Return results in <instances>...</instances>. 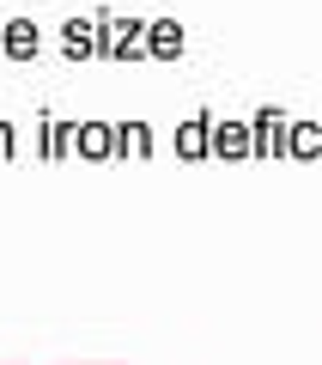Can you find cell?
<instances>
[{"mask_svg": "<svg viewBox=\"0 0 322 365\" xmlns=\"http://www.w3.org/2000/svg\"><path fill=\"white\" fill-rule=\"evenodd\" d=\"M249 140H256V153H268V146H280V110H256V122H249Z\"/></svg>", "mask_w": 322, "mask_h": 365, "instance_id": "6da1fadb", "label": "cell"}, {"mask_svg": "<svg viewBox=\"0 0 322 365\" xmlns=\"http://www.w3.org/2000/svg\"><path fill=\"white\" fill-rule=\"evenodd\" d=\"M213 146H219V153H256V140H249V128H244V122L219 128V134H213Z\"/></svg>", "mask_w": 322, "mask_h": 365, "instance_id": "7a4b0ae2", "label": "cell"}, {"mask_svg": "<svg viewBox=\"0 0 322 365\" xmlns=\"http://www.w3.org/2000/svg\"><path fill=\"white\" fill-rule=\"evenodd\" d=\"M152 49H182V31H170V25H158V31H152Z\"/></svg>", "mask_w": 322, "mask_h": 365, "instance_id": "3957f363", "label": "cell"}, {"mask_svg": "<svg viewBox=\"0 0 322 365\" xmlns=\"http://www.w3.org/2000/svg\"><path fill=\"white\" fill-rule=\"evenodd\" d=\"M292 153H316V128H310V122L292 134Z\"/></svg>", "mask_w": 322, "mask_h": 365, "instance_id": "277c9868", "label": "cell"}, {"mask_svg": "<svg viewBox=\"0 0 322 365\" xmlns=\"http://www.w3.org/2000/svg\"><path fill=\"white\" fill-rule=\"evenodd\" d=\"M67 365H122V359H67Z\"/></svg>", "mask_w": 322, "mask_h": 365, "instance_id": "5b68a950", "label": "cell"}, {"mask_svg": "<svg viewBox=\"0 0 322 365\" xmlns=\"http://www.w3.org/2000/svg\"><path fill=\"white\" fill-rule=\"evenodd\" d=\"M0 365H19V359H0Z\"/></svg>", "mask_w": 322, "mask_h": 365, "instance_id": "8992f818", "label": "cell"}]
</instances>
